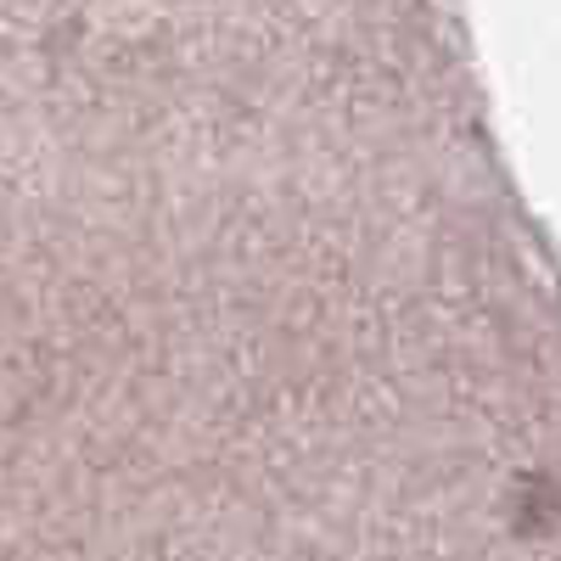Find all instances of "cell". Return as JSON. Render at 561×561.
Returning <instances> with one entry per match:
<instances>
[]
</instances>
